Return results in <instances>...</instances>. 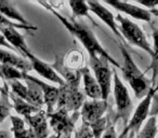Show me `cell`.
<instances>
[{
	"label": "cell",
	"mask_w": 158,
	"mask_h": 138,
	"mask_svg": "<svg viewBox=\"0 0 158 138\" xmlns=\"http://www.w3.org/2000/svg\"><path fill=\"white\" fill-rule=\"evenodd\" d=\"M42 6H44L46 8H48V10L53 14L54 16H56L59 18V21L62 24L65 26V28L72 34L73 36L77 38L79 41L81 42V44L84 45V48L87 50L89 56H92V55H97V56H101L104 59L108 61L110 65H113L114 67L121 69V65L117 61H115L114 57L110 56V54L108 53L107 50L103 48L101 45V43L99 42V40L97 39V37L94 36V34L92 33L91 29H89L82 23L76 22L74 20H68L65 16H63L62 14H60L59 12H56L52 7H50L49 3L41 2Z\"/></svg>",
	"instance_id": "6da1fadb"
},
{
	"label": "cell",
	"mask_w": 158,
	"mask_h": 138,
	"mask_svg": "<svg viewBox=\"0 0 158 138\" xmlns=\"http://www.w3.org/2000/svg\"><path fill=\"white\" fill-rule=\"evenodd\" d=\"M119 49L123 58V66H121L123 78L133 90L136 98L143 99L152 89L151 80L145 77V73L140 70V68L136 66L132 56L123 43H119Z\"/></svg>",
	"instance_id": "7a4b0ae2"
},
{
	"label": "cell",
	"mask_w": 158,
	"mask_h": 138,
	"mask_svg": "<svg viewBox=\"0 0 158 138\" xmlns=\"http://www.w3.org/2000/svg\"><path fill=\"white\" fill-rule=\"evenodd\" d=\"M113 83H114V97L117 112L114 122H117L119 119H121L123 122V127H126L133 111V104L127 86L125 85L123 80L119 78L118 73L115 70H113Z\"/></svg>",
	"instance_id": "3957f363"
},
{
	"label": "cell",
	"mask_w": 158,
	"mask_h": 138,
	"mask_svg": "<svg viewBox=\"0 0 158 138\" xmlns=\"http://www.w3.org/2000/svg\"><path fill=\"white\" fill-rule=\"evenodd\" d=\"M116 21L119 23L118 30L123 39H126L132 45L142 49L143 51H145L147 54L152 56L151 44H149L148 40H147L144 31L141 29V27L120 13L116 15Z\"/></svg>",
	"instance_id": "277c9868"
},
{
	"label": "cell",
	"mask_w": 158,
	"mask_h": 138,
	"mask_svg": "<svg viewBox=\"0 0 158 138\" xmlns=\"http://www.w3.org/2000/svg\"><path fill=\"white\" fill-rule=\"evenodd\" d=\"M154 94H155V90L154 88H152L146 96L141 101V103L135 108L127 126L123 128V132L118 138H127L128 135L135 136L140 132V129L142 128V124L146 122L149 116V109H151V104Z\"/></svg>",
	"instance_id": "5b68a950"
},
{
	"label": "cell",
	"mask_w": 158,
	"mask_h": 138,
	"mask_svg": "<svg viewBox=\"0 0 158 138\" xmlns=\"http://www.w3.org/2000/svg\"><path fill=\"white\" fill-rule=\"evenodd\" d=\"M80 116V112H74L69 116L65 109H56L50 114H47L49 123L55 135L62 138H72L75 131V124Z\"/></svg>",
	"instance_id": "8992f818"
},
{
	"label": "cell",
	"mask_w": 158,
	"mask_h": 138,
	"mask_svg": "<svg viewBox=\"0 0 158 138\" xmlns=\"http://www.w3.org/2000/svg\"><path fill=\"white\" fill-rule=\"evenodd\" d=\"M90 57V67L93 71L95 80L98 81L102 92V99L107 101L112 91L113 69L110 67V63L101 56L92 55Z\"/></svg>",
	"instance_id": "52a82bcc"
},
{
	"label": "cell",
	"mask_w": 158,
	"mask_h": 138,
	"mask_svg": "<svg viewBox=\"0 0 158 138\" xmlns=\"http://www.w3.org/2000/svg\"><path fill=\"white\" fill-rule=\"evenodd\" d=\"M86 95L80 88H72L67 84L59 86L56 109H65L69 112H77L86 101Z\"/></svg>",
	"instance_id": "ba28073f"
},
{
	"label": "cell",
	"mask_w": 158,
	"mask_h": 138,
	"mask_svg": "<svg viewBox=\"0 0 158 138\" xmlns=\"http://www.w3.org/2000/svg\"><path fill=\"white\" fill-rule=\"evenodd\" d=\"M108 109L107 101L103 99H89L84 103L80 111V116H81L82 122L90 124L97 120H100L101 118L105 116Z\"/></svg>",
	"instance_id": "9c48e42d"
},
{
	"label": "cell",
	"mask_w": 158,
	"mask_h": 138,
	"mask_svg": "<svg viewBox=\"0 0 158 138\" xmlns=\"http://www.w3.org/2000/svg\"><path fill=\"white\" fill-rule=\"evenodd\" d=\"M55 73L63 79L65 84L72 88H79L81 81L80 69H73L66 65L65 59L61 56H55V61L51 65Z\"/></svg>",
	"instance_id": "30bf717a"
},
{
	"label": "cell",
	"mask_w": 158,
	"mask_h": 138,
	"mask_svg": "<svg viewBox=\"0 0 158 138\" xmlns=\"http://www.w3.org/2000/svg\"><path fill=\"white\" fill-rule=\"evenodd\" d=\"M24 57H26L27 61L31 63V68H33L34 70H35L40 77H42V78H44V79L49 80V81L53 82V83L57 84L59 86L65 84L63 79L55 73V70L51 67V65H49V64L44 63V61L39 59L36 55H34L31 51L25 53Z\"/></svg>",
	"instance_id": "8fae6325"
},
{
	"label": "cell",
	"mask_w": 158,
	"mask_h": 138,
	"mask_svg": "<svg viewBox=\"0 0 158 138\" xmlns=\"http://www.w3.org/2000/svg\"><path fill=\"white\" fill-rule=\"evenodd\" d=\"M88 7L89 10L94 14L95 16L100 18L117 37L120 40H123V36L120 35L118 30V25L116 23V18H115L114 14L103 6V3L99 2V1H88Z\"/></svg>",
	"instance_id": "7c38bea8"
},
{
	"label": "cell",
	"mask_w": 158,
	"mask_h": 138,
	"mask_svg": "<svg viewBox=\"0 0 158 138\" xmlns=\"http://www.w3.org/2000/svg\"><path fill=\"white\" fill-rule=\"evenodd\" d=\"M27 78V79L34 81L42 91V94H44V105L47 106V114H50L54 111L55 105L57 103V97H59V86H53L50 84L46 83L42 80L35 78L33 76L28 75V73H23V79Z\"/></svg>",
	"instance_id": "4fadbf2b"
},
{
	"label": "cell",
	"mask_w": 158,
	"mask_h": 138,
	"mask_svg": "<svg viewBox=\"0 0 158 138\" xmlns=\"http://www.w3.org/2000/svg\"><path fill=\"white\" fill-rule=\"evenodd\" d=\"M105 3H107V6H110L114 9H116L117 11L123 12V13L127 14V15L131 16V18H135V20L144 21V22H151L152 21V14L148 10L143 9V8L133 5V3L117 1V0L106 1Z\"/></svg>",
	"instance_id": "5bb4252c"
},
{
	"label": "cell",
	"mask_w": 158,
	"mask_h": 138,
	"mask_svg": "<svg viewBox=\"0 0 158 138\" xmlns=\"http://www.w3.org/2000/svg\"><path fill=\"white\" fill-rule=\"evenodd\" d=\"M47 112L44 110H39L37 113L29 116L24 119L25 123L29 125V128L33 131L35 138H48L49 137V126Z\"/></svg>",
	"instance_id": "9a60e30c"
},
{
	"label": "cell",
	"mask_w": 158,
	"mask_h": 138,
	"mask_svg": "<svg viewBox=\"0 0 158 138\" xmlns=\"http://www.w3.org/2000/svg\"><path fill=\"white\" fill-rule=\"evenodd\" d=\"M81 79L84 82V93L90 99H102V92L93 73L87 67L80 68Z\"/></svg>",
	"instance_id": "2e32d148"
},
{
	"label": "cell",
	"mask_w": 158,
	"mask_h": 138,
	"mask_svg": "<svg viewBox=\"0 0 158 138\" xmlns=\"http://www.w3.org/2000/svg\"><path fill=\"white\" fill-rule=\"evenodd\" d=\"M0 65L11 66L25 73H28L31 70H33L31 63L27 59L18 56L14 53L6 51L1 48H0Z\"/></svg>",
	"instance_id": "e0dca14e"
},
{
	"label": "cell",
	"mask_w": 158,
	"mask_h": 138,
	"mask_svg": "<svg viewBox=\"0 0 158 138\" xmlns=\"http://www.w3.org/2000/svg\"><path fill=\"white\" fill-rule=\"evenodd\" d=\"M0 34H1V35L3 36V38L7 40L8 43L13 46V48L15 49L18 52H20L23 56L25 55V53L31 51L28 46H27L26 42H25L24 37L19 33L18 29L0 27Z\"/></svg>",
	"instance_id": "ac0fdd59"
},
{
	"label": "cell",
	"mask_w": 158,
	"mask_h": 138,
	"mask_svg": "<svg viewBox=\"0 0 158 138\" xmlns=\"http://www.w3.org/2000/svg\"><path fill=\"white\" fill-rule=\"evenodd\" d=\"M23 80H25V83H26V88H27L26 101L28 104H31V105H33L34 107L38 108V109H41L42 106L44 105V94H42L41 89L35 82L27 79V78H24Z\"/></svg>",
	"instance_id": "d6986e66"
},
{
	"label": "cell",
	"mask_w": 158,
	"mask_h": 138,
	"mask_svg": "<svg viewBox=\"0 0 158 138\" xmlns=\"http://www.w3.org/2000/svg\"><path fill=\"white\" fill-rule=\"evenodd\" d=\"M152 30H153L154 45L152 48V61L147 67L146 71L152 70L151 85L152 88H154L158 79V28H156L155 26H152Z\"/></svg>",
	"instance_id": "ffe728a7"
},
{
	"label": "cell",
	"mask_w": 158,
	"mask_h": 138,
	"mask_svg": "<svg viewBox=\"0 0 158 138\" xmlns=\"http://www.w3.org/2000/svg\"><path fill=\"white\" fill-rule=\"evenodd\" d=\"M0 13L3 16H6L7 18H9L10 21L14 20L16 22H19V24L26 25V26H31V23L18 11V9L14 8V6L12 5L10 1H0Z\"/></svg>",
	"instance_id": "44dd1931"
},
{
	"label": "cell",
	"mask_w": 158,
	"mask_h": 138,
	"mask_svg": "<svg viewBox=\"0 0 158 138\" xmlns=\"http://www.w3.org/2000/svg\"><path fill=\"white\" fill-rule=\"evenodd\" d=\"M9 97L11 98L12 103H13V108L15 109V111L18 112L19 114L24 116V119L29 116H33V114L37 113L39 110H41V109H38V108L34 107L33 105L28 104L26 101H24V99L18 97L16 95L12 94L11 92L9 93Z\"/></svg>",
	"instance_id": "7402d4cb"
},
{
	"label": "cell",
	"mask_w": 158,
	"mask_h": 138,
	"mask_svg": "<svg viewBox=\"0 0 158 138\" xmlns=\"http://www.w3.org/2000/svg\"><path fill=\"white\" fill-rule=\"evenodd\" d=\"M12 121V132L14 133V138H35L31 128L25 127V121L20 116H10Z\"/></svg>",
	"instance_id": "603a6c76"
},
{
	"label": "cell",
	"mask_w": 158,
	"mask_h": 138,
	"mask_svg": "<svg viewBox=\"0 0 158 138\" xmlns=\"http://www.w3.org/2000/svg\"><path fill=\"white\" fill-rule=\"evenodd\" d=\"M157 116H149L144 126L135 135V138H155L158 133Z\"/></svg>",
	"instance_id": "cb8c5ba5"
},
{
	"label": "cell",
	"mask_w": 158,
	"mask_h": 138,
	"mask_svg": "<svg viewBox=\"0 0 158 138\" xmlns=\"http://www.w3.org/2000/svg\"><path fill=\"white\" fill-rule=\"evenodd\" d=\"M23 73H24L11 66L0 65V77L7 82L13 80H23Z\"/></svg>",
	"instance_id": "d4e9b609"
},
{
	"label": "cell",
	"mask_w": 158,
	"mask_h": 138,
	"mask_svg": "<svg viewBox=\"0 0 158 138\" xmlns=\"http://www.w3.org/2000/svg\"><path fill=\"white\" fill-rule=\"evenodd\" d=\"M108 125H110V118L108 116H103L100 120L90 123L89 126H90L91 132H92L93 138H101Z\"/></svg>",
	"instance_id": "484cf974"
},
{
	"label": "cell",
	"mask_w": 158,
	"mask_h": 138,
	"mask_svg": "<svg viewBox=\"0 0 158 138\" xmlns=\"http://www.w3.org/2000/svg\"><path fill=\"white\" fill-rule=\"evenodd\" d=\"M68 5H69L72 12L74 14V16L76 18H82V16H86V18H90V10H89L88 3L85 2V1H68Z\"/></svg>",
	"instance_id": "4316f807"
},
{
	"label": "cell",
	"mask_w": 158,
	"mask_h": 138,
	"mask_svg": "<svg viewBox=\"0 0 158 138\" xmlns=\"http://www.w3.org/2000/svg\"><path fill=\"white\" fill-rule=\"evenodd\" d=\"M9 90H6L1 92V95H0V123L8 116H10L12 105L9 101Z\"/></svg>",
	"instance_id": "83f0119b"
},
{
	"label": "cell",
	"mask_w": 158,
	"mask_h": 138,
	"mask_svg": "<svg viewBox=\"0 0 158 138\" xmlns=\"http://www.w3.org/2000/svg\"><path fill=\"white\" fill-rule=\"evenodd\" d=\"M11 89V93L16 95L20 98L26 101L27 99V88L25 84H23L20 80H13V81L7 82Z\"/></svg>",
	"instance_id": "f1b7e54d"
},
{
	"label": "cell",
	"mask_w": 158,
	"mask_h": 138,
	"mask_svg": "<svg viewBox=\"0 0 158 138\" xmlns=\"http://www.w3.org/2000/svg\"><path fill=\"white\" fill-rule=\"evenodd\" d=\"M0 27L3 28H14V29H25V30H37V27L31 25V26H26V25L19 24V23H14L12 21H10L9 18H7L6 16H3L0 13Z\"/></svg>",
	"instance_id": "f546056e"
},
{
	"label": "cell",
	"mask_w": 158,
	"mask_h": 138,
	"mask_svg": "<svg viewBox=\"0 0 158 138\" xmlns=\"http://www.w3.org/2000/svg\"><path fill=\"white\" fill-rule=\"evenodd\" d=\"M66 59L70 61L73 63L69 66L70 68H73V69H80L79 67L82 64V54L79 51H70L69 54L66 57Z\"/></svg>",
	"instance_id": "4dcf8cb0"
},
{
	"label": "cell",
	"mask_w": 158,
	"mask_h": 138,
	"mask_svg": "<svg viewBox=\"0 0 158 138\" xmlns=\"http://www.w3.org/2000/svg\"><path fill=\"white\" fill-rule=\"evenodd\" d=\"M75 138H93L90 126L87 123L81 122L80 126L75 129Z\"/></svg>",
	"instance_id": "1f68e13d"
},
{
	"label": "cell",
	"mask_w": 158,
	"mask_h": 138,
	"mask_svg": "<svg viewBox=\"0 0 158 138\" xmlns=\"http://www.w3.org/2000/svg\"><path fill=\"white\" fill-rule=\"evenodd\" d=\"M158 114V91L155 92L152 99L151 109H149V116H156Z\"/></svg>",
	"instance_id": "d6a6232c"
},
{
	"label": "cell",
	"mask_w": 158,
	"mask_h": 138,
	"mask_svg": "<svg viewBox=\"0 0 158 138\" xmlns=\"http://www.w3.org/2000/svg\"><path fill=\"white\" fill-rule=\"evenodd\" d=\"M136 3H139L142 7H145L149 10L156 9L158 7V0H138Z\"/></svg>",
	"instance_id": "836d02e7"
},
{
	"label": "cell",
	"mask_w": 158,
	"mask_h": 138,
	"mask_svg": "<svg viewBox=\"0 0 158 138\" xmlns=\"http://www.w3.org/2000/svg\"><path fill=\"white\" fill-rule=\"evenodd\" d=\"M101 138H118L116 134V129H115V126L113 123H110V125L107 126V128L104 132L103 136Z\"/></svg>",
	"instance_id": "e575fe53"
},
{
	"label": "cell",
	"mask_w": 158,
	"mask_h": 138,
	"mask_svg": "<svg viewBox=\"0 0 158 138\" xmlns=\"http://www.w3.org/2000/svg\"><path fill=\"white\" fill-rule=\"evenodd\" d=\"M0 46H5V48H7L8 50H12V51H14V52H16L15 49L8 43V41L3 38V36L1 35V34H0Z\"/></svg>",
	"instance_id": "d590c367"
},
{
	"label": "cell",
	"mask_w": 158,
	"mask_h": 138,
	"mask_svg": "<svg viewBox=\"0 0 158 138\" xmlns=\"http://www.w3.org/2000/svg\"><path fill=\"white\" fill-rule=\"evenodd\" d=\"M149 12H151L152 16H156V18H158V9L156 8V9H152V10H148Z\"/></svg>",
	"instance_id": "8d00e7d4"
},
{
	"label": "cell",
	"mask_w": 158,
	"mask_h": 138,
	"mask_svg": "<svg viewBox=\"0 0 158 138\" xmlns=\"http://www.w3.org/2000/svg\"><path fill=\"white\" fill-rule=\"evenodd\" d=\"M5 88H2V86H0V93L1 92H3V91H6V90H9V88H8V83H7V81L5 82Z\"/></svg>",
	"instance_id": "74e56055"
},
{
	"label": "cell",
	"mask_w": 158,
	"mask_h": 138,
	"mask_svg": "<svg viewBox=\"0 0 158 138\" xmlns=\"http://www.w3.org/2000/svg\"><path fill=\"white\" fill-rule=\"evenodd\" d=\"M48 138H62V137H60V136H57V135H55V134H53V135L49 136Z\"/></svg>",
	"instance_id": "f35d334b"
},
{
	"label": "cell",
	"mask_w": 158,
	"mask_h": 138,
	"mask_svg": "<svg viewBox=\"0 0 158 138\" xmlns=\"http://www.w3.org/2000/svg\"><path fill=\"white\" fill-rule=\"evenodd\" d=\"M154 90H155V92H157L158 91V79H157V82H156L155 86H154Z\"/></svg>",
	"instance_id": "ab89813d"
},
{
	"label": "cell",
	"mask_w": 158,
	"mask_h": 138,
	"mask_svg": "<svg viewBox=\"0 0 158 138\" xmlns=\"http://www.w3.org/2000/svg\"><path fill=\"white\" fill-rule=\"evenodd\" d=\"M127 138H134V136L133 135H128Z\"/></svg>",
	"instance_id": "60d3db41"
},
{
	"label": "cell",
	"mask_w": 158,
	"mask_h": 138,
	"mask_svg": "<svg viewBox=\"0 0 158 138\" xmlns=\"http://www.w3.org/2000/svg\"><path fill=\"white\" fill-rule=\"evenodd\" d=\"M157 126H158V122H157Z\"/></svg>",
	"instance_id": "b9f144b4"
}]
</instances>
